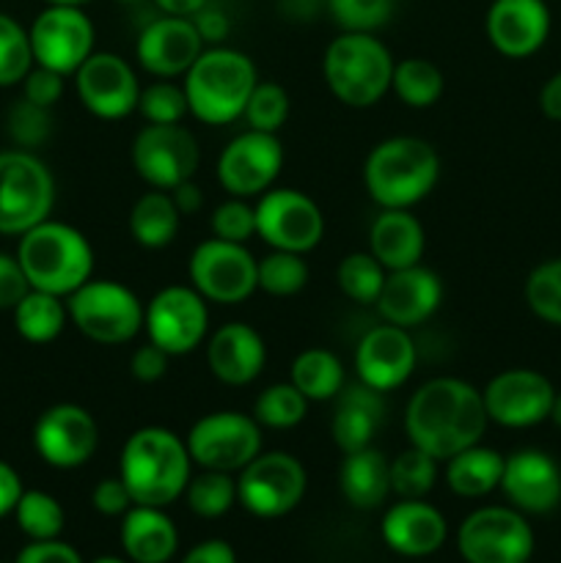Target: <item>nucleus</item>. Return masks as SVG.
I'll list each match as a JSON object with an SVG mask.
<instances>
[{
	"label": "nucleus",
	"mask_w": 561,
	"mask_h": 563,
	"mask_svg": "<svg viewBox=\"0 0 561 563\" xmlns=\"http://www.w3.org/2000/svg\"><path fill=\"white\" fill-rule=\"evenodd\" d=\"M487 423L482 390L457 377L429 379L405 407L407 440L438 462L482 443Z\"/></svg>",
	"instance_id": "f257e3e1"
},
{
	"label": "nucleus",
	"mask_w": 561,
	"mask_h": 563,
	"mask_svg": "<svg viewBox=\"0 0 561 563\" xmlns=\"http://www.w3.org/2000/svg\"><path fill=\"white\" fill-rule=\"evenodd\" d=\"M190 467V451L179 434L165 427H143L121 449L119 478L135 506L165 509L185 495Z\"/></svg>",
	"instance_id": "f03ea898"
},
{
	"label": "nucleus",
	"mask_w": 561,
	"mask_h": 563,
	"mask_svg": "<svg viewBox=\"0 0 561 563\" xmlns=\"http://www.w3.org/2000/svg\"><path fill=\"white\" fill-rule=\"evenodd\" d=\"M440 179V157L424 137L396 135L369 152L363 185L383 209H410L432 192Z\"/></svg>",
	"instance_id": "7ed1b4c3"
},
{
	"label": "nucleus",
	"mask_w": 561,
	"mask_h": 563,
	"mask_svg": "<svg viewBox=\"0 0 561 563\" xmlns=\"http://www.w3.org/2000/svg\"><path fill=\"white\" fill-rule=\"evenodd\" d=\"M256 82L253 60L240 49L223 47V44L204 47L196 64L182 77L193 119L209 126H226L242 119V110Z\"/></svg>",
	"instance_id": "20e7f679"
},
{
	"label": "nucleus",
	"mask_w": 561,
	"mask_h": 563,
	"mask_svg": "<svg viewBox=\"0 0 561 563\" xmlns=\"http://www.w3.org/2000/svg\"><path fill=\"white\" fill-rule=\"evenodd\" d=\"M16 258L31 289L55 297H69L94 273V251L86 234L50 218L20 236Z\"/></svg>",
	"instance_id": "39448f33"
},
{
	"label": "nucleus",
	"mask_w": 561,
	"mask_h": 563,
	"mask_svg": "<svg viewBox=\"0 0 561 563\" xmlns=\"http://www.w3.org/2000/svg\"><path fill=\"white\" fill-rule=\"evenodd\" d=\"M394 55L374 33L341 31L322 58L324 82L346 108H372L391 91Z\"/></svg>",
	"instance_id": "423d86ee"
},
{
	"label": "nucleus",
	"mask_w": 561,
	"mask_h": 563,
	"mask_svg": "<svg viewBox=\"0 0 561 563\" xmlns=\"http://www.w3.org/2000/svg\"><path fill=\"white\" fill-rule=\"evenodd\" d=\"M69 322L94 344L119 346L143 330L146 306L119 280H86L66 297Z\"/></svg>",
	"instance_id": "0eeeda50"
},
{
	"label": "nucleus",
	"mask_w": 561,
	"mask_h": 563,
	"mask_svg": "<svg viewBox=\"0 0 561 563\" xmlns=\"http://www.w3.org/2000/svg\"><path fill=\"white\" fill-rule=\"evenodd\" d=\"M55 179L31 152H0V234L22 236L53 212Z\"/></svg>",
	"instance_id": "6e6552de"
},
{
	"label": "nucleus",
	"mask_w": 561,
	"mask_h": 563,
	"mask_svg": "<svg viewBox=\"0 0 561 563\" xmlns=\"http://www.w3.org/2000/svg\"><path fill=\"white\" fill-rule=\"evenodd\" d=\"M185 443L190 460L201 471L240 473L248 462L262 454V427L245 412H209L193 423Z\"/></svg>",
	"instance_id": "1a4fd4ad"
},
{
	"label": "nucleus",
	"mask_w": 561,
	"mask_h": 563,
	"mask_svg": "<svg viewBox=\"0 0 561 563\" xmlns=\"http://www.w3.org/2000/svg\"><path fill=\"white\" fill-rule=\"evenodd\" d=\"M190 286L207 302L237 306L258 289V262L240 242L212 236L190 253Z\"/></svg>",
	"instance_id": "9d476101"
},
{
	"label": "nucleus",
	"mask_w": 561,
	"mask_h": 563,
	"mask_svg": "<svg viewBox=\"0 0 561 563\" xmlns=\"http://www.w3.org/2000/svg\"><path fill=\"white\" fill-rule=\"evenodd\" d=\"M306 487V467L286 451H270L242 467L237 476V500L253 517L275 520L300 504Z\"/></svg>",
	"instance_id": "9b49d317"
},
{
	"label": "nucleus",
	"mask_w": 561,
	"mask_h": 563,
	"mask_svg": "<svg viewBox=\"0 0 561 563\" xmlns=\"http://www.w3.org/2000/svg\"><path fill=\"white\" fill-rule=\"evenodd\" d=\"M457 548L468 563H528L534 555V531L522 511L484 506L465 517Z\"/></svg>",
	"instance_id": "f8f14e48"
},
{
	"label": "nucleus",
	"mask_w": 561,
	"mask_h": 563,
	"mask_svg": "<svg viewBox=\"0 0 561 563\" xmlns=\"http://www.w3.org/2000/svg\"><path fill=\"white\" fill-rule=\"evenodd\" d=\"M256 234L273 251L308 253L322 242L324 214L311 196L292 187H270L258 196Z\"/></svg>",
	"instance_id": "ddd939ff"
},
{
	"label": "nucleus",
	"mask_w": 561,
	"mask_h": 563,
	"mask_svg": "<svg viewBox=\"0 0 561 563\" xmlns=\"http://www.w3.org/2000/svg\"><path fill=\"white\" fill-rule=\"evenodd\" d=\"M201 163L196 135L182 124H148L132 141V165L152 190L170 192L190 181Z\"/></svg>",
	"instance_id": "4468645a"
},
{
	"label": "nucleus",
	"mask_w": 561,
	"mask_h": 563,
	"mask_svg": "<svg viewBox=\"0 0 561 563\" xmlns=\"http://www.w3.org/2000/svg\"><path fill=\"white\" fill-rule=\"evenodd\" d=\"M33 60L58 75H75L82 60L94 53V22L82 5H53L33 20L31 31Z\"/></svg>",
	"instance_id": "2eb2a0df"
},
{
	"label": "nucleus",
	"mask_w": 561,
	"mask_h": 563,
	"mask_svg": "<svg viewBox=\"0 0 561 563\" xmlns=\"http://www.w3.org/2000/svg\"><path fill=\"white\" fill-rule=\"evenodd\" d=\"M143 330L148 341L168 352L170 357L187 355L207 339V300L193 286H165L148 300Z\"/></svg>",
	"instance_id": "dca6fc26"
},
{
	"label": "nucleus",
	"mask_w": 561,
	"mask_h": 563,
	"mask_svg": "<svg viewBox=\"0 0 561 563\" xmlns=\"http://www.w3.org/2000/svg\"><path fill=\"white\" fill-rule=\"evenodd\" d=\"M284 168V146L273 132L245 130L218 157V181L231 198L262 196Z\"/></svg>",
	"instance_id": "f3484780"
},
{
	"label": "nucleus",
	"mask_w": 561,
	"mask_h": 563,
	"mask_svg": "<svg viewBox=\"0 0 561 563\" xmlns=\"http://www.w3.org/2000/svg\"><path fill=\"white\" fill-rule=\"evenodd\" d=\"M482 399L493 423L506 429H528L548 421L556 388L534 368H509L484 385Z\"/></svg>",
	"instance_id": "a211bd4d"
},
{
	"label": "nucleus",
	"mask_w": 561,
	"mask_h": 563,
	"mask_svg": "<svg viewBox=\"0 0 561 563\" xmlns=\"http://www.w3.org/2000/svg\"><path fill=\"white\" fill-rule=\"evenodd\" d=\"M75 88L82 108L105 121H119L135 113L141 97L135 69L116 53L88 55L75 71Z\"/></svg>",
	"instance_id": "6ab92c4d"
},
{
	"label": "nucleus",
	"mask_w": 561,
	"mask_h": 563,
	"mask_svg": "<svg viewBox=\"0 0 561 563\" xmlns=\"http://www.w3.org/2000/svg\"><path fill=\"white\" fill-rule=\"evenodd\" d=\"M99 445V427L91 412L80 405H53L38 416L33 427V449L47 465L72 471L86 465Z\"/></svg>",
	"instance_id": "aec40b11"
},
{
	"label": "nucleus",
	"mask_w": 561,
	"mask_h": 563,
	"mask_svg": "<svg viewBox=\"0 0 561 563\" xmlns=\"http://www.w3.org/2000/svg\"><path fill=\"white\" fill-rule=\"evenodd\" d=\"M201 53L204 42L187 16H154L143 25L135 44L138 64L160 80L185 77V71L196 64Z\"/></svg>",
	"instance_id": "412c9836"
},
{
	"label": "nucleus",
	"mask_w": 561,
	"mask_h": 563,
	"mask_svg": "<svg viewBox=\"0 0 561 563\" xmlns=\"http://www.w3.org/2000/svg\"><path fill=\"white\" fill-rule=\"evenodd\" d=\"M416 344L399 324H377L361 339L355 350L358 379L369 388L388 394L402 388L416 368Z\"/></svg>",
	"instance_id": "4be33fe9"
},
{
	"label": "nucleus",
	"mask_w": 561,
	"mask_h": 563,
	"mask_svg": "<svg viewBox=\"0 0 561 563\" xmlns=\"http://www.w3.org/2000/svg\"><path fill=\"white\" fill-rule=\"evenodd\" d=\"M501 489L512 509L522 515H548L561 500V467L539 449H520L504 460Z\"/></svg>",
	"instance_id": "5701e85b"
},
{
	"label": "nucleus",
	"mask_w": 561,
	"mask_h": 563,
	"mask_svg": "<svg viewBox=\"0 0 561 563\" xmlns=\"http://www.w3.org/2000/svg\"><path fill=\"white\" fill-rule=\"evenodd\" d=\"M484 31L501 55L528 58L548 42L550 9L544 0H493Z\"/></svg>",
	"instance_id": "b1692460"
},
{
	"label": "nucleus",
	"mask_w": 561,
	"mask_h": 563,
	"mask_svg": "<svg viewBox=\"0 0 561 563\" xmlns=\"http://www.w3.org/2000/svg\"><path fill=\"white\" fill-rule=\"evenodd\" d=\"M440 302H443V284H440L438 273L421 267V264H413V267L391 269L385 275L383 291L377 297V311L388 324L410 330L432 319Z\"/></svg>",
	"instance_id": "393cba45"
},
{
	"label": "nucleus",
	"mask_w": 561,
	"mask_h": 563,
	"mask_svg": "<svg viewBox=\"0 0 561 563\" xmlns=\"http://www.w3.org/2000/svg\"><path fill=\"white\" fill-rule=\"evenodd\" d=\"M380 533L394 553L407 555V559H424L443 548L446 537H449V522L427 500L402 498L383 515Z\"/></svg>",
	"instance_id": "a878e982"
},
{
	"label": "nucleus",
	"mask_w": 561,
	"mask_h": 563,
	"mask_svg": "<svg viewBox=\"0 0 561 563\" xmlns=\"http://www.w3.org/2000/svg\"><path fill=\"white\" fill-rule=\"evenodd\" d=\"M267 363V346L258 330L245 322H229L207 339V366L223 385H251Z\"/></svg>",
	"instance_id": "bb28decb"
},
{
	"label": "nucleus",
	"mask_w": 561,
	"mask_h": 563,
	"mask_svg": "<svg viewBox=\"0 0 561 563\" xmlns=\"http://www.w3.org/2000/svg\"><path fill=\"white\" fill-rule=\"evenodd\" d=\"M383 394L363 385L361 379L341 388V394L336 396L333 423H330L333 443L339 445L341 454H355V451L372 445L380 421H383Z\"/></svg>",
	"instance_id": "cd10ccee"
},
{
	"label": "nucleus",
	"mask_w": 561,
	"mask_h": 563,
	"mask_svg": "<svg viewBox=\"0 0 561 563\" xmlns=\"http://www.w3.org/2000/svg\"><path fill=\"white\" fill-rule=\"evenodd\" d=\"M427 236L410 209H383L369 229V253L385 269H405L421 264Z\"/></svg>",
	"instance_id": "c85d7f7f"
},
{
	"label": "nucleus",
	"mask_w": 561,
	"mask_h": 563,
	"mask_svg": "<svg viewBox=\"0 0 561 563\" xmlns=\"http://www.w3.org/2000/svg\"><path fill=\"white\" fill-rule=\"evenodd\" d=\"M121 548L132 563H168L179 548V533L157 506H132L121 517Z\"/></svg>",
	"instance_id": "c756f323"
},
{
	"label": "nucleus",
	"mask_w": 561,
	"mask_h": 563,
	"mask_svg": "<svg viewBox=\"0 0 561 563\" xmlns=\"http://www.w3.org/2000/svg\"><path fill=\"white\" fill-rule=\"evenodd\" d=\"M339 487L346 504L355 509H377L391 493V462L372 445L355 454H344L339 467Z\"/></svg>",
	"instance_id": "7c9ffc66"
},
{
	"label": "nucleus",
	"mask_w": 561,
	"mask_h": 563,
	"mask_svg": "<svg viewBox=\"0 0 561 563\" xmlns=\"http://www.w3.org/2000/svg\"><path fill=\"white\" fill-rule=\"evenodd\" d=\"M504 460L495 449L476 443L446 460V484L460 498H484L501 487Z\"/></svg>",
	"instance_id": "2f4dec72"
},
{
	"label": "nucleus",
	"mask_w": 561,
	"mask_h": 563,
	"mask_svg": "<svg viewBox=\"0 0 561 563\" xmlns=\"http://www.w3.org/2000/svg\"><path fill=\"white\" fill-rule=\"evenodd\" d=\"M182 214L176 209L174 198L165 190H148L132 203L130 209V234L135 242L148 251L170 245L179 234Z\"/></svg>",
	"instance_id": "473e14b6"
},
{
	"label": "nucleus",
	"mask_w": 561,
	"mask_h": 563,
	"mask_svg": "<svg viewBox=\"0 0 561 563\" xmlns=\"http://www.w3.org/2000/svg\"><path fill=\"white\" fill-rule=\"evenodd\" d=\"M66 319H69V311H66L64 297L47 295V291L31 289L14 306L16 333L31 344H50L58 339L66 328Z\"/></svg>",
	"instance_id": "72a5a7b5"
},
{
	"label": "nucleus",
	"mask_w": 561,
	"mask_h": 563,
	"mask_svg": "<svg viewBox=\"0 0 561 563\" xmlns=\"http://www.w3.org/2000/svg\"><path fill=\"white\" fill-rule=\"evenodd\" d=\"M289 383L308 401L336 399L344 388V366L328 350H306L292 361Z\"/></svg>",
	"instance_id": "f704fd0d"
},
{
	"label": "nucleus",
	"mask_w": 561,
	"mask_h": 563,
	"mask_svg": "<svg viewBox=\"0 0 561 563\" xmlns=\"http://www.w3.org/2000/svg\"><path fill=\"white\" fill-rule=\"evenodd\" d=\"M391 88L407 108H432L443 93V71L427 58H405L394 66Z\"/></svg>",
	"instance_id": "c9c22d12"
},
{
	"label": "nucleus",
	"mask_w": 561,
	"mask_h": 563,
	"mask_svg": "<svg viewBox=\"0 0 561 563\" xmlns=\"http://www.w3.org/2000/svg\"><path fill=\"white\" fill-rule=\"evenodd\" d=\"M385 275H388V269H385L369 251L350 253V256L341 258L339 267H336L339 289L344 291L350 300L361 302V306H377Z\"/></svg>",
	"instance_id": "e433bc0d"
},
{
	"label": "nucleus",
	"mask_w": 561,
	"mask_h": 563,
	"mask_svg": "<svg viewBox=\"0 0 561 563\" xmlns=\"http://www.w3.org/2000/svg\"><path fill=\"white\" fill-rule=\"evenodd\" d=\"M185 500L193 515L204 517V520H218V517H223L237 504L234 473L204 471L198 476H190L185 489Z\"/></svg>",
	"instance_id": "4c0bfd02"
},
{
	"label": "nucleus",
	"mask_w": 561,
	"mask_h": 563,
	"mask_svg": "<svg viewBox=\"0 0 561 563\" xmlns=\"http://www.w3.org/2000/svg\"><path fill=\"white\" fill-rule=\"evenodd\" d=\"M308 399L292 383H275L264 388L253 401V418L258 427L295 429L306 421Z\"/></svg>",
	"instance_id": "58836bf2"
},
{
	"label": "nucleus",
	"mask_w": 561,
	"mask_h": 563,
	"mask_svg": "<svg viewBox=\"0 0 561 563\" xmlns=\"http://www.w3.org/2000/svg\"><path fill=\"white\" fill-rule=\"evenodd\" d=\"M16 526L31 542H44V539H58L66 526V515L58 500L38 489H28L16 500Z\"/></svg>",
	"instance_id": "ea45409f"
},
{
	"label": "nucleus",
	"mask_w": 561,
	"mask_h": 563,
	"mask_svg": "<svg viewBox=\"0 0 561 563\" xmlns=\"http://www.w3.org/2000/svg\"><path fill=\"white\" fill-rule=\"evenodd\" d=\"M438 482V460L410 445L391 462V493L405 500H424Z\"/></svg>",
	"instance_id": "a19ab883"
},
{
	"label": "nucleus",
	"mask_w": 561,
	"mask_h": 563,
	"mask_svg": "<svg viewBox=\"0 0 561 563\" xmlns=\"http://www.w3.org/2000/svg\"><path fill=\"white\" fill-rule=\"evenodd\" d=\"M308 264L302 253L273 251L258 262V289L273 297H292L306 289Z\"/></svg>",
	"instance_id": "79ce46f5"
},
{
	"label": "nucleus",
	"mask_w": 561,
	"mask_h": 563,
	"mask_svg": "<svg viewBox=\"0 0 561 563\" xmlns=\"http://www.w3.org/2000/svg\"><path fill=\"white\" fill-rule=\"evenodd\" d=\"M31 36L25 27L9 14H0V86H14L25 80L33 69Z\"/></svg>",
	"instance_id": "37998d69"
},
{
	"label": "nucleus",
	"mask_w": 561,
	"mask_h": 563,
	"mask_svg": "<svg viewBox=\"0 0 561 563\" xmlns=\"http://www.w3.org/2000/svg\"><path fill=\"white\" fill-rule=\"evenodd\" d=\"M526 302L542 322L561 328V258H550L531 269L526 280Z\"/></svg>",
	"instance_id": "c03bdc74"
},
{
	"label": "nucleus",
	"mask_w": 561,
	"mask_h": 563,
	"mask_svg": "<svg viewBox=\"0 0 561 563\" xmlns=\"http://www.w3.org/2000/svg\"><path fill=\"white\" fill-rule=\"evenodd\" d=\"M242 119H245L248 130L278 135V130L289 119V93L278 82H256L245 110H242Z\"/></svg>",
	"instance_id": "a18cd8bd"
},
{
	"label": "nucleus",
	"mask_w": 561,
	"mask_h": 563,
	"mask_svg": "<svg viewBox=\"0 0 561 563\" xmlns=\"http://www.w3.org/2000/svg\"><path fill=\"white\" fill-rule=\"evenodd\" d=\"M138 113H141L148 124H179V121L190 113L185 88L176 86V82L170 80H160L141 88Z\"/></svg>",
	"instance_id": "49530a36"
},
{
	"label": "nucleus",
	"mask_w": 561,
	"mask_h": 563,
	"mask_svg": "<svg viewBox=\"0 0 561 563\" xmlns=\"http://www.w3.org/2000/svg\"><path fill=\"white\" fill-rule=\"evenodd\" d=\"M396 0H328V11L341 31L374 33L394 14Z\"/></svg>",
	"instance_id": "de8ad7c7"
},
{
	"label": "nucleus",
	"mask_w": 561,
	"mask_h": 563,
	"mask_svg": "<svg viewBox=\"0 0 561 563\" xmlns=\"http://www.w3.org/2000/svg\"><path fill=\"white\" fill-rule=\"evenodd\" d=\"M53 132V115L50 108H38V104L28 102L25 97L14 102L9 110V135L14 137L16 146L22 148H36Z\"/></svg>",
	"instance_id": "09e8293b"
},
{
	"label": "nucleus",
	"mask_w": 561,
	"mask_h": 563,
	"mask_svg": "<svg viewBox=\"0 0 561 563\" xmlns=\"http://www.w3.org/2000/svg\"><path fill=\"white\" fill-rule=\"evenodd\" d=\"M212 234L226 242H240L245 245L251 236H256V212L245 198H229L212 212Z\"/></svg>",
	"instance_id": "8fccbe9b"
},
{
	"label": "nucleus",
	"mask_w": 561,
	"mask_h": 563,
	"mask_svg": "<svg viewBox=\"0 0 561 563\" xmlns=\"http://www.w3.org/2000/svg\"><path fill=\"white\" fill-rule=\"evenodd\" d=\"M22 86H25V93H22V97H25L28 102L38 104V108H53V104L64 97V75H58V71L53 69H44V66L38 64L28 71Z\"/></svg>",
	"instance_id": "3c124183"
},
{
	"label": "nucleus",
	"mask_w": 561,
	"mask_h": 563,
	"mask_svg": "<svg viewBox=\"0 0 561 563\" xmlns=\"http://www.w3.org/2000/svg\"><path fill=\"white\" fill-rule=\"evenodd\" d=\"M28 291H31V284H28L25 273H22L20 258L0 253V311H6V308L14 311V306Z\"/></svg>",
	"instance_id": "603ef678"
},
{
	"label": "nucleus",
	"mask_w": 561,
	"mask_h": 563,
	"mask_svg": "<svg viewBox=\"0 0 561 563\" xmlns=\"http://www.w3.org/2000/svg\"><path fill=\"white\" fill-rule=\"evenodd\" d=\"M91 504H94V509H97L102 517H124L127 511L135 506V504H132L130 493H127L124 482H121L119 476L102 478V482L94 487Z\"/></svg>",
	"instance_id": "864d4df0"
},
{
	"label": "nucleus",
	"mask_w": 561,
	"mask_h": 563,
	"mask_svg": "<svg viewBox=\"0 0 561 563\" xmlns=\"http://www.w3.org/2000/svg\"><path fill=\"white\" fill-rule=\"evenodd\" d=\"M168 352L160 350L157 344H143L132 352L130 372L138 383H157L165 372H168Z\"/></svg>",
	"instance_id": "5fc2aeb1"
},
{
	"label": "nucleus",
	"mask_w": 561,
	"mask_h": 563,
	"mask_svg": "<svg viewBox=\"0 0 561 563\" xmlns=\"http://www.w3.org/2000/svg\"><path fill=\"white\" fill-rule=\"evenodd\" d=\"M16 563H82V559L72 544L61 539H44V542H31L22 548Z\"/></svg>",
	"instance_id": "6e6d98bb"
},
{
	"label": "nucleus",
	"mask_w": 561,
	"mask_h": 563,
	"mask_svg": "<svg viewBox=\"0 0 561 563\" xmlns=\"http://www.w3.org/2000/svg\"><path fill=\"white\" fill-rule=\"evenodd\" d=\"M193 25H196L201 42L212 44V47L223 44L226 36H229V31H231L229 16H226L220 9H212V5H204V9L193 16Z\"/></svg>",
	"instance_id": "4d7b16f0"
},
{
	"label": "nucleus",
	"mask_w": 561,
	"mask_h": 563,
	"mask_svg": "<svg viewBox=\"0 0 561 563\" xmlns=\"http://www.w3.org/2000/svg\"><path fill=\"white\" fill-rule=\"evenodd\" d=\"M182 563H237V555L234 548L223 539H207V542L196 544Z\"/></svg>",
	"instance_id": "13d9d810"
},
{
	"label": "nucleus",
	"mask_w": 561,
	"mask_h": 563,
	"mask_svg": "<svg viewBox=\"0 0 561 563\" xmlns=\"http://www.w3.org/2000/svg\"><path fill=\"white\" fill-rule=\"evenodd\" d=\"M22 493L25 489H22V482L14 467L0 462V520L16 509V500L22 498Z\"/></svg>",
	"instance_id": "bf43d9fd"
},
{
	"label": "nucleus",
	"mask_w": 561,
	"mask_h": 563,
	"mask_svg": "<svg viewBox=\"0 0 561 563\" xmlns=\"http://www.w3.org/2000/svg\"><path fill=\"white\" fill-rule=\"evenodd\" d=\"M170 198H174V203H176V209H179L182 218H185V214L198 212V209L204 207V192L193 179L182 181L179 187H174V190H170Z\"/></svg>",
	"instance_id": "052dcab7"
},
{
	"label": "nucleus",
	"mask_w": 561,
	"mask_h": 563,
	"mask_svg": "<svg viewBox=\"0 0 561 563\" xmlns=\"http://www.w3.org/2000/svg\"><path fill=\"white\" fill-rule=\"evenodd\" d=\"M539 108L550 121H561V71H556L539 91Z\"/></svg>",
	"instance_id": "680f3d73"
},
{
	"label": "nucleus",
	"mask_w": 561,
	"mask_h": 563,
	"mask_svg": "<svg viewBox=\"0 0 561 563\" xmlns=\"http://www.w3.org/2000/svg\"><path fill=\"white\" fill-rule=\"evenodd\" d=\"M152 3L157 5L160 14L187 16V20H193L207 5V0H152Z\"/></svg>",
	"instance_id": "e2e57ef3"
},
{
	"label": "nucleus",
	"mask_w": 561,
	"mask_h": 563,
	"mask_svg": "<svg viewBox=\"0 0 561 563\" xmlns=\"http://www.w3.org/2000/svg\"><path fill=\"white\" fill-rule=\"evenodd\" d=\"M550 421L561 429V394H556L553 407H550Z\"/></svg>",
	"instance_id": "0e129e2a"
},
{
	"label": "nucleus",
	"mask_w": 561,
	"mask_h": 563,
	"mask_svg": "<svg viewBox=\"0 0 561 563\" xmlns=\"http://www.w3.org/2000/svg\"><path fill=\"white\" fill-rule=\"evenodd\" d=\"M47 3H53V5H86V3H91V0H47Z\"/></svg>",
	"instance_id": "69168bd1"
},
{
	"label": "nucleus",
	"mask_w": 561,
	"mask_h": 563,
	"mask_svg": "<svg viewBox=\"0 0 561 563\" xmlns=\"http://www.w3.org/2000/svg\"><path fill=\"white\" fill-rule=\"evenodd\" d=\"M94 563H127L124 559H116V555H102V559H97Z\"/></svg>",
	"instance_id": "338daca9"
},
{
	"label": "nucleus",
	"mask_w": 561,
	"mask_h": 563,
	"mask_svg": "<svg viewBox=\"0 0 561 563\" xmlns=\"http://www.w3.org/2000/svg\"><path fill=\"white\" fill-rule=\"evenodd\" d=\"M121 3H135V0H121Z\"/></svg>",
	"instance_id": "774afa93"
}]
</instances>
